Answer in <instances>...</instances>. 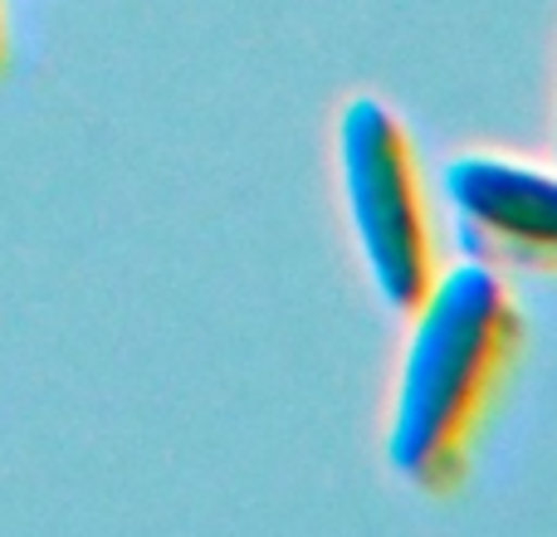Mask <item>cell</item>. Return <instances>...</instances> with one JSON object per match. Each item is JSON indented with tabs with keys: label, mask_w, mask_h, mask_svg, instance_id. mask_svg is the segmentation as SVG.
I'll use <instances>...</instances> for the list:
<instances>
[{
	"label": "cell",
	"mask_w": 557,
	"mask_h": 537,
	"mask_svg": "<svg viewBox=\"0 0 557 537\" xmlns=\"http://www.w3.org/2000/svg\"><path fill=\"white\" fill-rule=\"evenodd\" d=\"M406 317L411 327L386 415V464L411 489L450 494L519 357L523 317L499 268L470 254L435 268Z\"/></svg>",
	"instance_id": "cell-1"
},
{
	"label": "cell",
	"mask_w": 557,
	"mask_h": 537,
	"mask_svg": "<svg viewBox=\"0 0 557 537\" xmlns=\"http://www.w3.org/2000/svg\"><path fill=\"white\" fill-rule=\"evenodd\" d=\"M337 172L352 221V240L362 268L386 308L411 313V303L431 288L441 250L431 230L421 166L411 137L396 113L372 93H357L337 117Z\"/></svg>",
	"instance_id": "cell-2"
},
{
	"label": "cell",
	"mask_w": 557,
	"mask_h": 537,
	"mask_svg": "<svg viewBox=\"0 0 557 537\" xmlns=\"http://www.w3.org/2000/svg\"><path fill=\"white\" fill-rule=\"evenodd\" d=\"M441 191L455 240L470 260L557 274V172L504 152H465L445 162Z\"/></svg>",
	"instance_id": "cell-3"
},
{
	"label": "cell",
	"mask_w": 557,
	"mask_h": 537,
	"mask_svg": "<svg viewBox=\"0 0 557 537\" xmlns=\"http://www.w3.org/2000/svg\"><path fill=\"white\" fill-rule=\"evenodd\" d=\"M0 64H5V5H0Z\"/></svg>",
	"instance_id": "cell-4"
},
{
	"label": "cell",
	"mask_w": 557,
	"mask_h": 537,
	"mask_svg": "<svg viewBox=\"0 0 557 537\" xmlns=\"http://www.w3.org/2000/svg\"><path fill=\"white\" fill-rule=\"evenodd\" d=\"M553 157H557V117H553Z\"/></svg>",
	"instance_id": "cell-5"
}]
</instances>
